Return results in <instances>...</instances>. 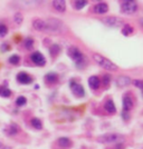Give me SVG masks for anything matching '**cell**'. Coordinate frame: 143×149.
I'll use <instances>...</instances> for the list:
<instances>
[{
	"label": "cell",
	"mask_w": 143,
	"mask_h": 149,
	"mask_svg": "<svg viewBox=\"0 0 143 149\" xmlns=\"http://www.w3.org/2000/svg\"><path fill=\"white\" fill-rule=\"evenodd\" d=\"M67 55H68V57L72 60H74L75 65H76L78 68H83V67L86 66V65H85V63H86V58L84 57L83 52H82L77 47H75V46L68 47V49H67Z\"/></svg>",
	"instance_id": "obj_1"
},
{
	"label": "cell",
	"mask_w": 143,
	"mask_h": 149,
	"mask_svg": "<svg viewBox=\"0 0 143 149\" xmlns=\"http://www.w3.org/2000/svg\"><path fill=\"white\" fill-rule=\"evenodd\" d=\"M93 59L99 66H101L102 68L105 69V70H108V71H116V70H118V67L114 62L111 61L110 59L105 58L104 56L100 55V54H94Z\"/></svg>",
	"instance_id": "obj_2"
},
{
	"label": "cell",
	"mask_w": 143,
	"mask_h": 149,
	"mask_svg": "<svg viewBox=\"0 0 143 149\" xmlns=\"http://www.w3.org/2000/svg\"><path fill=\"white\" fill-rule=\"evenodd\" d=\"M65 30V26L59 19L50 18L46 20V32L61 33Z\"/></svg>",
	"instance_id": "obj_3"
},
{
	"label": "cell",
	"mask_w": 143,
	"mask_h": 149,
	"mask_svg": "<svg viewBox=\"0 0 143 149\" xmlns=\"http://www.w3.org/2000/svg\"><path fill=\"white\" fill-rule=\"evenodd\" d=\"M124 140V137L120 134H105L97 138V141L105 145H111V143H121V141Z\"/></svg>",
	"instance_id": "obj_4"
},
{
	"label": "cell",
	"mask_w": 143,
	"mask_h": 149,
	"mask_svg": "<svg viewBox=\"0 0 143 149\" xmlns=\"http://www.w3.org/2000/svg\"><path fill=\"white\" fill-rule=\"evenodd\" d=\"M137 2L133 0H124L121 1V13L124 15H133L137 11Z\"/></svg>",
	"instance_id": "obj_5"
},
{
	"label": "cell",
	"mask_w": 143,
	"mask_h": 149,
	"mask_svg": "<svg viewBox=\"0 0 143 149\" xmlns=\"http://www.w3.org/2000/svg\"><path fill=\"white\" fill-rule=\"evenodd\" d=\"M102 22L105 26L110 27V28H122L125 25L123 20L118 18L116 16H110V17H104L102 19Z\"/></svg>",
	"instance_id": "obj_6"
},
{
	"label": "cell",
	"mask_w": 143,
	"mask_h": 149,
	"mask_svg": "<svg viewBox=\"0 0 143 149\" xmlns=\"http://www.w3.org/2000/svg\"><path fill=\"white\" fill-rule=\"evenodd\" d=\"M122 106H123V111L130 112V110L134 106V98L131 93H125L123 95V100H122Z\"/></svg>",
	"instance_id": "obj_7"
},
{
	"label": "cell",
	"mask_w": 143,
	"mask_h": 149,
	"mask_svg": "<svg viewBox=\"0 0 143 149\" xmlns=\"http://www.w3.org/2000/svg\"><path fill=\"white\" fill-rule=\"evenodd\" d=\"M69 86L72 88V91H73V95L77 98H82L85 96V90H84V87L77 84V82H74V80H70V84Z\"/></svg>",
	"instance_id": "obj_8"
},
{
	"label": "cell",
	"mask_w": 143,
	"mask_h": 149,
	"mask_svg": "<svg viewBox=\"0 0 143 149\" xmlns=\"http://www.w3.org/2000/svg\"><path fill=\"white\" fill-rule=\"evenodd\" d=\"M30 59L35 65L40 66V67H44V66L46 65V58L44 57V55L40 51H35V52H32L30 56Z\"/></svg>",
	"instance_id": "obj_9"
},
{
	"label": "cell",
	"mask_w": 143,
	"mask_h": 149,
	"mask_svg": "<svg viewBox=\"0 0 143 149\" xmlns=\"http://www.w3.org/2000/svg\"><path fill=\"white\" fill-rule=\"evenodd\" d=\"M34 80V78L29 76V74L25 72V71H20L18 74H17V81L19 84H23V85H29L31 84Z\"/></svg>",
	"instance_id": "obj_10"
},
{
	"label": "cell",
	"mask_w": 143,
	"mask_h": 149,
	"mask_svg": "<svg viewBox=\"0 0 143 149\" xmlns=\"http://www.w3.org/2000/svg\"><path fill=\"white\" fill-rule=\"evenodd\" d=\"M57 146L62 149H69L73 146V141L67 137H61L56 140Z\"/></svg>",
	"instance_id": "obj_11"
},
{
	"label": "cell",
	"mask_w": 143,
	"mask_h": 149,
	"mask_svg": "<svg viewBox=\"0 0 143 149\" xmlns=\"http://www.w3.org/2000/svg\"><path fill=\"white\" fill-rule=\"evenodd\" d=\"M32 28L36 31L46 32V20L45 19H35L32 21Z\"/></svg>",
	"instance_id": "obj_12"
},
{
	"label": "cell",
	"mask_w": 143,
	"mask_h": 149,
	"mask_svg": "<svg viewBox=\"0 0 143 149\" xmlns=\"http://www.w3.org/2000/svg\"><path fill=\"white\" fill-rule=\"evenodd\" d=\"M108 11V5L105 2H100V3H96L93 7V13L96 15H104Z\"/></svg>",
	"instance_id": "obj_13"
},
{
	"label": "cell",
	"mask_w": 143,
	"mask_h": 149,
	"mask_svg": "<svg viewBox=\"0 0 143 149\" xmlns=\"http://www.w3.org/2000/svg\"><path fill=\"white\" fill-rule=\"evenodd\" d=\"M88 86L92 90H97L101 87V79L97 76H91L88 78Z\"/></svg>",
	"instance_id": "obj_14"
},
{
	"label": "cell",
	"mask_w": 143,
	"mask_h": 149,
	"mask_svg": "<svg viewBox=\"0 0 143 149\" xmlns=\"http://www.w3.org/2000/svg\"><path fill=\"white\" fill-rule=\"evenodd\" d=\"M51 5H53V8L58 13H63L66 10V2L64 0H55V1L51 2Z\"/></svg>",
	"instance_id": "obj_15"
},
{
	"label": "cell",
	"mask_w": 143,
	"mask_h": 149,
	"mask_svg": "<svg viewBox=\"0 0 143 149\" xmlns=\"http://www.w3.org/2000/svg\"><path fill=\"white\" fill-rule=\"evenodd\" d=\"M19 131H20V128H19L18 125L16 124V123H11V124L7 127L6 134L8 135V136L13 137V136H16Z\"/></svg>",
	"instance_id": "obj_16"
},
{
	"label": "cell",
	"mask_w": 143,
	"mask_h": 149,
	"mask_svg": "<svg viewBox=\"0 0 143 149\" xmlns=\"http://www.w3.org/2000/svg\"><path fill=\"white\" fill-rule=\"evenodd\" d=\"M116 84H118V87H126L130 84H132V80L128 76H118V79H116Z\"/></svg>",
	"instance_id": "obj_17"
},
{
	"label": "cell",
	"mask_w": 143,
	"mask_h": 149,
	"mask_svg": "<svg viewBox=\"0 0 143 149\" xmlns=\"http://www.w3.org/2000/svg\"><path fill=\"white\" fill-rule=\"evenodd\" d=\"M104 109H105L106 112L108 113H115L116 112V107H115V104L112 99H107L104 104Z\"/></svg>",
	"instance_id": "obj_18"
},
{
	"label": "cell",
	"mask_w": 143,
	"mask_h": 149,
	"mask_svg": "<svg viewBox=\"0 0 143 149\" xmlns=\"http://www.w3.org/2000/svg\"><path fill=\"white\" fill-rule=\"evenodd\" d=\"M45 81L47 84H51V85L56 84L57 81H58V74H55V72H48L45 76Z\"/></svg>",
	"instance_id": "obj_19"
},
{
	"label": "cell",
	"mask_w": 143,
	"mask_h": 149,
	"mask_svg": "<svg viewBox=\"0 0 143 149\" xmlns=\"http://www.w3.org/2000/svg\"><path fill=\"white\" fill-rule=\"evenodd\" d=\"M121 31H122V33H123V36L125 37H128V36H130L133 33V31H134V28H133V26L129 25V24H125L122 28H121Z\"/></svg>",
	"instance_id": "obj_20"
},
{
	"label": "cell",
	"mask_w": 143,
	"mask_h": 149,
	"mask_svg": "<svg viewBox=\"0 0 143 149\" xmlns=\"http://www.w3.org/2000/svg\"><path fill=\"white\" fill-rule=\"evenodd\" d=\"M61 50H62V48H61V46L59 45H53L51 47H49V54L51 55V57H57L58 55H59V52H61Z\"/></svg>",
	"instance_id": "obj_21"
},
{
	"label": "cell",
	"mask_w": 143,
	"mask_h": 149,
	"mask_svg": "<svg viewBox=\"0 0 143 149\" xmlns=\"http://www.w3.org/2000/svg\"><path fill=\"white\" fill-rule=\"evenodd\" d=\"M30 125L35 129H38V130L43 129V123H42V120L36 118V117H34V118L30 119Z\"/></svg>",
	"instance_id": "obj_22"
},
{
	"label": "cell",
	"mask_w": 143,
	"mask_h": 149,
	"mask_svg": "<svg viewBox=\"0 0 143 149\" xmlns=\"http://www.w3.org/2000/svg\"><path fill=\"white\" fill-rule=\"evenodd\" d=\"M87 5L86 0H76V1H73V7L76 10H82L84 7Z\"/></svg>",
	"instance_id": "obj_23"
},
{
	"label": "cell",
	"mask_w": 143,
	"mask_h": 149,
	"mask_svg": "<svg viewBox=\"0 0 143 149\" xmlns=\"http://www.w3.org/2000/svg\"><path fill=\"white\" fill-rule=\"evenodd\" d=\"M34 44H35V41H34V39L30 37H27L25 38V40H24V46H25V48L27 50H31L34 48Z\"/></svg>",
	"instance_id": "obj_24"
},
{
	"label": "cell",
	"mask_w": 143,
	"mask_h": 149,
	"mask_svg": "<svg viewBox=\"0 0 143 149\" xmlns=\"http://www.w3.org/2000/svg\"><path fill=\"white\" fill-rule=\"evenodd\" d=\"M0 96L1 97H5V98H8L11 96V91L9 88H7L6 86H0Z\"/></svg>",
	"instance_id": "obj_25"
},
{
	"label": "cell",
	"mask_w": 143,
	"mask_h": 149,
	"mask_svg": "<svg viewBox=\"0 0 143 149\" xmlns=\"http://www.w3.org/2000/svg\"><path fill=\"white\" fill-rule=\"evenodd\" d=\"M111 80H112V78H111V76L108 74H103V77H102V80H101V85L103 84V86L105 88H107L110 86V84H111Z\"/></svg>",
	"instance_id": "obj_26"
},
{
	"label": "cell",
	"mask_w": 143,
	"mask_h": 149,
	"mask_svg": "<svg viewBox=\"0 0 143 149\" xmlns=\"http://www.w3.org/2000/svg\"><path fill=\"white\" fill-rule=\"evenodd\" d=\"M23 21H24V16H23V13H15V16H13V22L17 26H20L23 24Z\"/></svg>",
	"instance_id": "obj_27"
},
{
	"label": "cell",
	"mask_w": 143,
	"mask_h": 149,
	"mask_svg": "<svg viewBox=\"0 0 143 149\" xmlns=\"http://www.w3.org/2000/svg\"><path fill=\"white\" fill-rule=\"evenodd\" d=\"M9 62L11 63V65H15V66H18L19 62H20V57L18 55H13V56L9 57Z\"/></svg>",
	"instance_id": "obj_28"
},
{
	"label": "cell",
	"mask_w": 143,
	"mask_h": 149,
	"mask_svg": "<svg viewBox=\"0 0 143 149\" xmlns=\"http://www.w3.org/2000/svg\"><path fill=\"white\" fill-rule=\"evenodd\" d=\"M26 104H27V99H26V97H24V96H19L18 98L16 99V105L18 106V107H23Z\"/></svg>",
	"instance_id": "obj_29"
},
{
	"label": "cell",
	"mask_w": 143,
	"mask_h": 149,
	"mask_svg": "<svg viewBox=\"0 0 143 149\" xmlns=\"http://www.w3.org/2000/svg\"><path fill=\"white\" fill-rule=\"evenodd\" d=\"M8 33V27L4 22H0V37H5Z\"/></svg>",
	"instance_id": "obj_30"
},
{
	"label": "cell",
	"mask_w": 143,
	"mask_h": 149,
	"mask_svg": "<svg viewBox=\"0 0 143 149\" xmlns=\"http://www.w3.org/2000/svg\"><path fill=\"white\" fill-rule=\"evenodd\" d=\"M132 84L137 88H140V89L143 90V80H134V81H132Z\"/></svg>",
	"instance_id": "obj_31"
},
{
	"label": "cell",
	"mask_w": 143,
	"mask_h": 149,
	"mask_svg": "<svg viewBox=\"0 0 143 149\" xmlns=\"http://www.w3.org/2000/svg\"><path fill=\"white\" fill-rule=\"evenodd\" d=\"M121 115H122V117H123V119H124L125 121L130 119V112H128V111H122V113H121Z\"/></svg>",
	"instance_id": "obj_32"
},
{
	"label": "cell",
	"mask_w": 143,
	"mask_h": 149,
	"mask_svg": "<svg viewBox=\"0 0 143 149\" xmlns=\"http://www.w3.org/2000/svg\"><path fill=\"white\" fill-rule=\"evenodd\" d=\"M1 50L2 51H8V50H10V46L8 44H2L1 45Z\"/></svg>",
	"instance_id": "obj_33"
},
{
	"label": "cell",
	"mask_w": 143,
	"mask_h": 149,
	"mask_svg": "<svg viewBox=\"0 0 143 149\" xmlns=\"http://www.w3.org/2000/svg\"><path fill=\"white\" fill-rule=\"evenodd\" d=\"M0 149H11V147H9V146H6V145H2V143H0Z\"/></svg>",
	"instance_id": "obj_34"
},
{
	"label": "cell",
	"mask_w": 143,
	"mask_h": 149,
	"mask_svg": "<svg viewBox=\"0 0 143 149\" xmlns=\"http://www.w3.org/2000/svg\"><path fill=\"white\" fill-rule=\"evenodd\" d=\"M140 24H141V26H142V27H143V18L140 19Z\"/></svg>",
	"instance_id": "obj_35"
}]
</instances>
